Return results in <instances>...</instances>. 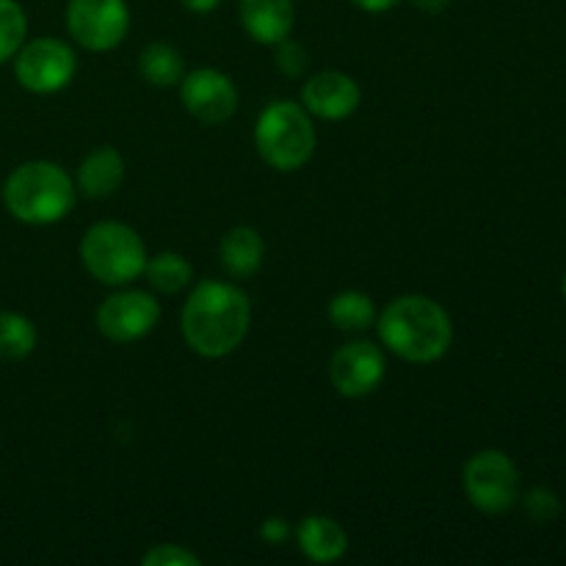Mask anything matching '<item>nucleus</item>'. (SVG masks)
Instances as JSON below:
<instances>
[{"label": "nucleus", "mask_w": 566, "mask_h": 566, "mask_svg": "<svg viewBox=\"0 0 566 566\" xmlns=\"http://www.w3.org/2000/svg\"><path fill=\"white\" fill-rule=\"evenodd\" d=\"M238 20L252 42L274 48L296 28L293 0H238Z\"/></svg>", "instance_id": "nucleus-13"}, {"label": "nucleus", "mask_w": 566, "mask_h": 566, "mask_svg": "<svg viewBox=\"0 0 566 566\" xmlns=\"http://www.w3.org/2000/svg\"><path fill=\"white\" fill-rule=\"evenodd\" d=\"M252 326V302L235 282L202 280L191 285L180 313L186 346L202 359H224L243 346Z\"/></svg>", "instance_id": "nucleus-1"}, {"label": "nucleus", "mask_w": 566, "mask_h": 566, "mask_svg": "<svg viewBox=\"0 0 566 566\" xmlns=\"http://www.w3.org/2000/svg\"><path fill=\"white\" fill-rule=\"evenodd\" d=\"M28 39V17L17 0H0V64H9Z\"/></svg>", "instance_id": "nucleus-21"}, {"label": "nucleus", "mask_w": 566, "mask_h": 566, "mask_svg": "<svg viewBox=\"0 0 566 566\" xmlns=\"http://www.w3.org/2000/svg\"><path fill=\"white\" fill-rule=\"evenodd\" d=\"M381 346L412 365H434L451 352L453 321L440 302L423 293H403L376 315Z\"/></svg>", "instance_id": "nucleus-2"}, {"label": "nucleus", "mask_w": 566, "mask_h": 566, "mask_svg": "<svg viewBox=\"0 0 566 566\" xmlns=\"http://www.w3.org/2000/svg\"><path fill=\"white\" fill-rule=\"evenodd\" d=\"M298 553L313 564H335L348 553V534L335 517L310 514L293 528Z\"/></svg>", "instance_id": "nucleus-14"}, {"label": "nucleus", "mask_w": 566, "mask_h": 566, "mask_svg": "<svg viewBox=\"0 0 566 566\" xmlns=\"http://www.w3.org/2000/svg\"><path fill=\"white\" fill-rule=\"evenodd\" d=\"M562 293H564V302H566V274H564V280H562Z\"/></svg>", "instance_id": "nucleus-29"}, {"label": "nucleus", "mask_w": 566, "mask_h": 566, "mask_svg": "<svg viewBox=\"0 0 566 566\" xmlns=\"http://www.w3.org/2000/svg\"><path fill=\"white\" fill-rule=\"evenodd\" d=\"M387 376L385 348L370 340H348L332 354L329 385L343 398H368Z\"/></svg>", "instance_id": "nucleus-11"}, {"label": "nucleus", "mask_w": 566, "mask_h": 566, "mask_svg": "<svg viewBox=\"0 0 566 566\" xmlns=\"http://www.w3.org/2000/svg\"><path fill=\"white\" fill-rule=\"evenodd\" d=\"M470 506L481 514H506L520 501V470L506 451H475L462 468Z\"/></svg>", "instance_id": "nucleus-6"}, {"label": "nucleus", "mask_w": 566, "mask_h": 566, "mask_svg": "<svg viewBox=\"0 0 566 566\" xmlns=\"http://www.w3.org/2000/svg\"><path fill=\"white\" fill-rule=\"evenodd\" d=\"M180 103L191 119L199 125H224L238 111V86L227 72L216 66H199V70L186 72L180 81Z\"/></svg>", "instance_id": "nucleus-10"}, {"label": "nucleus", "mask_w": 566, "mask_h": 566, "mask_svg": "<svg viewBox=\"0 0 566 566\" xmlns=\"http://www.w3.org/2000/svg\"><path fill=\"white\" fill-rule=\"evenodd\" d=\"M182 9L191 11V14H210L221 6V0H180Z\"/></svg>", "instance_id": "nucleus-28"}, {"label": "nucleus", "mask_w": 566, "mask_h": 566, "mask_svg": "<svg viewBox=\"0 0 566 566\" xmlns=\"http://www.w3.org/2000/svg\"><path fill=\"white\" fill-rule=\"evenodd\" d=\"M77 199L75 177L53 160H25L3 182V205L17 221L50 227L72 213Z\"/></svg>", "instance_id": "nucleus-3"}, {"label": "nucleus", "mask_w": 566, "mask_h": 566, "mask_svg": "<svg viewBox=\"0 0 566 566\" xmlns=\"http://www.w3.org/2000/svg\"><path fill=\"white\" fill-rule=\"evenodd\" d=\"M352 6H357L359 11H365V14H385V11L396 9L401 0H348Z\"/></svg>", "instance_id": "nucleus-26"}, {"label": "nucleus", "mask_w": 566, "mask_h": 566, "mask_svg": "<svg viewBox=\"0 0 566 566\" xmlns=\"http://www.w3.org/2000/svg\"><path fill=\"white\" fill-rule=\"evenodd\" d=\"M523 503L525 512H528V517L534 520V523H553V520L562 514V497L553 490H547V486H534V490L525 492Z\"/></svg>", "instance_id": "nucleus-23"}, {"label": "nucleus", "mask_w": 566, "mask_h": 566, "mask_svg": "<svg viewBox=\"0 0 566 566\" xmlns=\"http://www.w3.org/2000/svg\"><path fill=\"white\" fill-rule=\"evenodd\" d=\"M409 3L423 11V14H442V11L451 9L453 0H409Z\"/></svg>", "instance_id": "nucleus-27"}, {"label": "nucleus", "mask_w": 566, "mask_h": 566, "mask_svg": "<svg viewBox=\"0 0 566 566\" xmlns=\"http://www.w3.org/2000/svg\"><path fill=\"white\" fill-rule=\"evenodd\" d=\"M144 280L149 282L155 293L164 296H177L193 285V265L188 263L186 254L180 252H160L147 260Z\"/></svg>", "instance_id": "nucleus-19"}, {"label": "nucleus", "mask_w": 566, "mask_h": 566, "mask_svg": "<svg viewBox=\"0 0 566 566\" xmlns=\"http://www.w3.org/2000/svg\"><path fill=\"white\" fill-rule=\"evenodd\" d=\"M144 566H199L202 558L186 545H155L142 556Z\"/></svg>", "instance_id": "nucleus-24"}, {"label": "nucleus", "mask_w": 566, "mask_h": 566, "mask_svg": "<svg viewBox=\"0 0 566 566\" xmlns=\"http://www.w3.org/2000/svg\"><path fill=\"white\" fill-rule=\"evenodd\" d=\"M329 324L343 335H363L376 326V304L363 291H340L329 302Z\"/></svg>", "instance_id": "nucleus-18"}, {"label": "nucleus", "mask_w": 566, "mask_h": 566, "mask_svg": "<svg viewBox=\"0 0 566 566\" xmlns=\"http://www.w3.org/2000/svg\"><path fill=\"white\" fill-rule=\"evenodd\" d=\"M14 77L31 94H59L75 81L77 53L72 44L55 36L31 39L17 50Z\"/></svg>", "instance_id": "nucleus-7"}, {"label": "nucleus", "mask_w": 566, "mask_h": 566, "mask_svg": "<svg viewBox=\"0 0 566 566\" xmlns=\"http://www.w3.org/2000/svg\"><path fill=\"white\" fill-rule=\"evenodd\" d=\"M291 536L293 528L285 517H269L260 525V539H263L265 545H282V542L291 539Z\"/></svg>", "instance_id": "nucleus-25"}, {"label": "nucleus", "mask_w": 566, "mask_h": 566, "mask_svg": "<svg viewBox=\"0 0 566 566\" xmlns=\"http://www.w3.org/2000/svg\"><path fill=\"white\" fill-rule=\"evenodd\" d=\"M274 66L276 72H282V75L291 77V81H298V77H304V72H307L310 66L307 50L298 42H293L291 36L282 39L280 44H274Z\"/></svg>", "instance_id": "nucleus-22"}, {"label": "nucleus", "mask_w": 566, "mask_h": 566, "mask_svg": "<svg viewBox=\"0 0 566 566\" xmlns=\"http://www.w3.org/2000/svg\"><path fill=\"white\" fill-rule=\"evenodd\" d=\"M318 147L313 116L302 103L274 99L260 111L254 122V149L269 169L291 175L304 169Z\"/></svg>", "instance_id": "nucleus-4"}, {"label": "nucleus", "mask_w": 566, "mask_h": 566, "mask_svg": "<svg viewBox=\"0 0 566 566\" xmlns=\"http://www.w3.org/2000/svg\"><path fill=\"white\" fill-rule=\"evenodd\" d=\"M94 324L105 340L130 346V343L144 340L160 324V304L149 291L125 285L103 298L94 313Z\"/></svg>", "instance_id": "nucleus-9"}, {"label": "nucleus", "mask_w": 566, "mask_h": 566, "mask_svg": "<svg viewBox=\"0 0 566 566\" xmlns=\"http://www.w3.org/2000/svg\"><path fill=\"white\" fill-rule=\"evenodd\" d=\"M66 31L77 48L88 53H111L130 31L127 0H70Z\"/></svg>", "instance_id": "nucleus-8"}, {"label": "nucleus", "mask_w": 566, "mask_h": 566, "mask_svg": "<svg viewBox=\"0 0 566 566\" xmlns=\"http://www.w3.org/2000/svg\"><path fill=\"white\" fill-rule=\"evenodd\" d=\"M298 103L313 119L343 122L357 114L359 103H363V88L348 72L324 70L304 81Z\"/></svg>", "instance_id": "nucleus-12"}, {"label": "nucleus", "mask_w": 566, "mask_h": 566, "mask_svg": "<svg viewBox=\"0 0 566 566\" xmlns=\"http://www.w3.org/2000/svg\"><path fill=\"white\" fill-rule=\"evenodd\" d=\"M39 332L31 318L11 310H0V359L3 363H20L36 352Z\"/></svg>", "instance_id": "nucleus-20"}, {"label": "nucleus", "mask_w": 566, "mask_h": 566, "mask_svg": "<svg viewBox=\"0 0 566 566\" xmlns=\"http://www.w3.org/2000/svg\"><path fill=\"white\" fill-rule=\"evenodd\" d=\"M219 260L230 280H252L265 263L263 235L249 224L232 227L219 243Z\"/></svg>", "instance_id": "nucleus-16"}, {"label": "nucleus", "mask_w": 566, "mask_h": 566, "mask_svg": "<svg viewBox=\"0 0 566 566\" xmlns=\"http://www.w3.org/2000/svg\"><path fill=\"white\" fill-rule=\"evenodd\" d=\"M127 177L125 155L116 147H97L81 160L75 171L77 193L88 199H108L122 188Z\"/></svg>", "instance_id": "nucleus-15"}, {"label": "nucleus", "mask_w": 566, "mask_h": 566, "mask_svg": "<svg viewBox=\"0 0 566 566\" xmlns=\"http://www.w3.org/2000/svg\"><path fill=\"white\" fill-rule=\"evenodd\" d=\"M138 75L155 88H175L186 77V59L175 44L149 42L138 53Z\"/></svg>", "instance_id": "nucleus-17"}, {"label": "nucleus", "mask_w": 566, "mask_h": 566, "mask_svg": "<svg viewBox=\"0 0 566 566\" xmlns=\"http://www.w3.org/2000/svg\"><path fill=\"white\" fill-rule=\"evenodd\" d=\"M81 263L92 280L108 287H125L142 280L147 269V243L125 221H97L81 241Z\"/></svg>", "instance_id": "nucleus-5"}]
</instances>
